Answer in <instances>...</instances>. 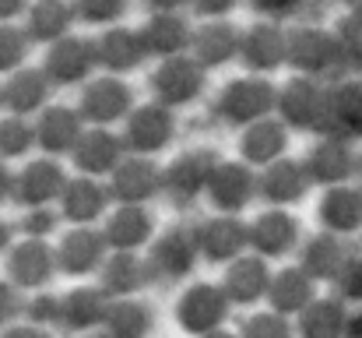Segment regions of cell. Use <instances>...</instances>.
<instances>
[{
	"label": "cell",
	"mask_w": 362,
	"mask_h": 338,
	"mask_svg": "<svg viewBox=\"0 0 362 338\" xmlns=\"http://www.w3.org/2000/svg\"><path fill=\"white\" fill-rule=\"evenodd\" d=\"M338 39H341V53L362 64V14H352V18L345 21V28H341Z\"/></svg>",
	"instance_id": "cell-22"
},
{
	"label": "cell",
	"mask_w": 362,
	"mask_h": 338,
	"mask_svg": "<svg viewBox=\"0 0 362 338\" xmlns=\"http://www.w3.org/2000/svg\"><path fill=\"white\" fill-rule=\"evenodd\" d=\"M78 18L88 25H113L127 11V0H74Z\"/></svg>",
	"instance_id": "cell-14"
},
{
	"label": "cell",
	"mask_w": 362,
	"mask_h": 338,
	"mask_svg": "<svg viewBox=\"0 0 362 338\" xmlns=\"http://www.w3.org/2000/svg\"><path fill=\"white\" fill-rule=\"evenodd\" d=\"M4 240H7V229H4V225H0V243H4Z\"/></svg>",
	"instance_id": "cell-36"
},
{
	"label": "cell",
	"mask_w": 362,
	"mask_h": 338,
	"mask_svg": "<svg viewBox=\"0 0 362 338\" xmlns=\"http://www.w3.org/2000/svg\"><path fill=\"white\" fill-rule=\"evenodd\" d=\"M0 194H4V176H0Z\"/></svg>",
	"instance_id": "cell-37"
},
{
	"label": "cell",
	"mask_w": 362,
	"mask_h": 338,
	"mask_svg": "<svg viewBox=\"0 0 362 338\" xmlns=\"http://www.w3.org/2000/svg\"><path fill=\"white\" fill-rule=\"evenodd\" d=\"M148 53V43L141 32H130V28H110L99 43V60L113 71H127L134 64H141V57Z\"/></svg>",
	"instance_id": "cell-7"
},
{
	"label": "cell",
	"mask_w": 362,
	"mask_h": 338,
	"mask_svg": "<svg viewBox=\"0 0 362 338\" xmlns=\"http://www.w3.org/2000/svg\"><path fill=\"white\" fill-rule=\"evenodd\" d=\"M74 18H78V7L67 0H32L25 32L28 39H39V43H60L67 39V28Z\"/></svg>",
	"instance_id": "cell-2"
},
{
	"label": "cell",
	"mask_w": 362,
	"mask_h": 338,
	"mask_svg": "<svg viewBox=\"0 0 362 338\" xmlns=\"http://www.w3.org/2000/svg\"><path fill=\"white\" fill-rule=\"evenodd\" d=\"M25 141H28V134H25L18 123H11V127L0 130V148H4V152H21Z\"/></svg>",
	"instance_id": "cell-30"
},
{
	"label": "cell",
	"mask_w": 362,
	"mask_h": 338,
	"mask_svg": "<svg viewBox=\"0 0 362 338\" xmlns=\"http://www.w3.org/2000/svg\"><path fill=\"white\" fill-rule=\"evenodd\" d=\"M349 289H352L356 296H362V264L352 268V275H349Z\"/></svg>",
	"instance_id": "cell-34"
},
{
	"label": "cell",
	"mask_w": 362,
	"mask_h": 338,
	"mask_svg": "<svg viewBox=\"0 0 362 338\" xmlns=\"http://www.w3.org/2000/svg\"><path fill=\"white\" fill-rule=\"evenodd\" d=\"M313 173H317L320 180H341V176H349V173H352V155H349L345 141L324 145V148L317 152V159H313Z\"/></svg>",
	"instance_id": "cell-12"
},
{
	"label": "cell",
	"mask_w": 362,
	"mask_h": 338,
	"mask_svg": "<svg viewBox=\"0 0 362 338\" xmlns=\"http://www.w3.org/2000/svg\"><path fill=\"white\" fill-rule=\"evenodd\" d=\"M246 176H243L240 169H233V173H226L222 180H218V187H215V198L222 201V205H243V198H246Z\"/></svg>",
	"instance_id": "cell-18"
},
{
	"label": "cell",
	"mask_w": 362,
	"mask_h": 338,
	"mask_svg": "<svg viewBox=\"0 0 362 338\" xmlns=\"http://www.w3.org/2000/svg\"><path fill=\"white\" fill-rule=\"evenodd\" d=\"M99 57V46L85 43V39H60L53 46V57H49V74L57 81H78Z\"/></svg>",
	"instance_id": "cell-6"
},
{
	"label": "cell",
	"mask_w": 362,
	"mask_h": 338,
	"mask_svg": "<svg viewBox=\"0 0 362 338\" xmlns=\"http://www.w3.org/2000/svg\"><path fill=\"white\" fill-rule=\"evenodd\" d=\"M324 123L338 137H362V85H345L327 96Z\"/></svg>",
	"instance_id": "cell-3"
},
{
	"label": "cell",
	"mask_w": 362,
	"mask_h": 338,
	"mask_svg": "<svg viewBox=\"0 0 362 338\" xmlns=\"http://www.w3.org/2000/svg\"><path fill=\"white\" fill-rule=\"evenodd\" d=\"M46 134V145L49 148H64L71 137H74V116H67V113H53L49 120H46V127H42Z\"/></svg>",
	"instance_id": "cell-17"
},
{
	"label": "cell",
	"mask_w": 362,
	"mask_h": 338,
	"mask_svg": "<svg viewBox=\"0 0 362 338\" xmlns=\"http://www.w3.org/2000/svg\"><path fill=\"white\" fill-rule=\"evenodd\" d=\"M165 130H169V120L162 116L158 110L144 113V116H137V123H134V145H141V148H158L162 141H165Z\"/></svg>",
	"instance_id": "cell-15"
},
{
	"label": "cell",
	"mask_w": 362,
	"mask_h": 338,
	"mask_svg": "<svg viewBox=\"0 0 362 338\" xmlns=\"http://www.w3.org/2000/svg\"><path fill=\"white\" fill-rule=\"evenodd\" d=\"M260 240L267 243V250H281L292 240V225L285 222V219H267V222L260 225Z\"/></svg>",
	"instance_id": "cell-24"
},
{
	"label": "cell",
	"mask_w": 362,
	"mask_h": 338,
	"mask_svg": "<svg viewBox=\"0 0 362 338\" xmlns=\"http://www.w3.org/2000/svg\"><path fill=\"white\" fill-rule=\"evenodd\" d=\"M240 53L253 67H274V64H281L288 57V35L278 25H253L243 35Z\"/></svg>",
	"instance_id": "cell-4"
},
{
	"label": "cell",
	"mask_w": 362,
	"mask_h": 338,
	"mask_svg": "<svg viewBox=\"0 0 362 338\" xmlns=\"http://www.w3.org/2000/svg\"><path fill=\"white\" fill-rule=\"evenodd\" d=\"M288 57H292V64H299L310 74L331 71L334 64L345 60L341 39L324 28H299L296 35H288Z\"/></svg>",
	"instance_id": "cell-1"
},
{
	"label": "cell",
	"mask_w": 362,
	"mask_h": 338,
	"mask_svg": "<svg viewBox=\"0 0 362 338\" xmlns=\"http://www.w3.org/2000/svg\"><path fill=\"white\" fill-rule=\"evenodd\" d=\"M28 50V32L14 28V25H0V71L14 67Z\"/></svg>",
	"instance_id": "cell-16"
},
{
	"label": "cell",
	"mask_w": 362,
	"mask_h": 338,
	"mask_svg": "<svg viewBox=\"0 0 362 338\" xmlns=\"http://www.w3.org/2000/svg\"><path fill=\"white\" fill-rule=\"evenodd\" d=\"M194 50L204 64H226L233 53L243 50V35L226 21H211L201 32H194Z\"/></svg>",
	"instance_id": "cell-8"
},
{
	"label": "cell",
	"mask_w": 362,
	"mask_h": 338,
	"mask_svg": "<svg viewBox=\"0 0 362 338\" xmlns=\"http://www.w3.org/2000/svg\"><path fill=\"white\" fill-rule=\"evenodd\" d=\"M95 208H99V194H95V191L78 187V191L71 194V212H74V215H92Z\"/></svg>",
	"instance_id": "cell-28"
},
{
	"label": "cell",
	"mask_w": 362,
	"mask_h": 338,
	"mask_svg": "<svg viewBox=\"0 0 362 338\" xmlns=\"http://www.w3.org/2000/svg\"><path fill=\"white\" fill-rule=\"evenodd\" d=\"M158 92L169 99V103H187L197 96L201 89V74H197V64L190 60H169L162 71H158Z\"/></svg>",
	"instance_id": "cell-9"
},
{
	"label": "cell",
	"mask_w": 362,
	"mask_h": 338,
	"mask_svg": "<svg viewBox=\"0 0 362 338\" xmlns=\"http://www.w3.org/2000/svg\"><path fill=\"white\" fill-rule=\"evenodd\" d=\"M42 96H46V85H42V78H32V74L18 78V85H14V92H11V99H14L21 110L39 106V99H42Z\"/></svg>",
	"instance_id": "cell-20"
},
{
	"label": "cell",
	"mask_w": 362,
	"mask_h": 338,
	"mask_svg": "<svg viewBox=\"0 0 362 338\" xmlns=\"http://www.w3.org/2000/svg\"><path fill=\"white\" fill-rule=\"evenodd\" d=\"M236 4H240V0H190V7H194L197 14H204V18H222V14H229Z\"/></svg>",
	"instance_id": "cell-29"
},
{
	"label": "cell",
	"mask_w": 362,
	"mask_h": 338,
	"mask_svg": "<svg viewBox=\"0 0 362 338\" xmlns=\"http://www.w3.org/2000/svg\"><path fill=\"white\" fill-rule=\"evenodd\" d=\"M204 184V166L197 159H187L180 169H176V187L180 191H197Z\"/></svg>",
	"instance_id": "cell-26"
},
{
	"label": "cell",
	"mask_w": 362,
	"mask_h": 338,
	"mask_svg": "<svg viewBox=\"0 0 362 338\" xmlns=\"http://www.w3.org/2000/svg\"><path fill=\"white\" fill-rule=\"evenodd\" d=\"M110 159H113V145H110L106 137L92 141V145L81 152V162H85V166H92V169H106V166H110Z\"/></svg>",
	"instance_id": "cell-25"
},
{
	"label": "cell",
	"mask_w": 362,
	"mask_h": 338,
	"mask_svg": "<svg viewBox=\"0 0 362 338\" xmlns=\"http://www.w3.org/2000/svg\"><path fill=\"white\" fill-rule=\"evenodd\" d=\"M324 219H327L331 229H338V232L359 229L362 225V194L359 191H334V194L324 201Z\"/></svg>",
	"instance_id": "cell-11"
},
{
	"label": "cell",
	"mask_w": 362,
	"mask_h": 338,
	"mask_svg": "<svg viewBox=\"0 0 362 338\" xmlns=\"http://www.w3.org/2000/svg\"><path fill=\"white\" fill-rule=\"evenodd\" d=\"M123 106H127V89L123 85H99V89H92L88 92V110H92V116H99V120H110V116H117V113H123Z\"/></svg>",
	"instance_id": "cell-13"
},
{
	"label": "cell",
	"mask_w": 362,
	"mask_h": 338,
	"mask_svg": "<svg viewBox=\"0 0 362 338\" xmlns=\"http://www.w3.org/2000/svg\"><path fill=\"white\" fill-rule=\"evenodd\" d=\"M123 191L130 194V198H141L144 191H151V173H144V169H130V173H123L120 176Z\"/></svg>",
	"instance_id": "cell-27"
},
{
	"label": "cell",
	"mask_w": 362,
	"mask_h": 338,
	"mask_svg": "<svg viewBox=\"0 0 362 338\" xmlns=\"http://www.w3.org/2000/svg\"><path fill=\"white\" fill-rule=\"evenodd\" d=\"M141 232H144V222H141L137 215H123L120 222H117V236H120V240H137Z\"/></svg>",
	"instance_id": "cell-32"
},
{
	"label": "cell",
	"mask_w": 362,
	"mask_h": 338,
	"mask_svg": "<svg viewBox=\"0 0 362 338\" xmlns=\"http://www.w3.org/2000/svg\"><path fill=\"white\" fill-rule=\"evenodd\" d=\"M352 338H362V317L356 321V325H352Z\"/></svg>",
	"instance_id": "cell-35"
},
{
	"label": "cell",
	"mask_w": 362,
	"mask_h": 338,
	"mask_svg": "<svg viewBox=\"0 0 362 338\" xmlns=\"http://www.w3.org/2000/svg\"><path fill=\"white\" fill-rule=\"evenodd\" d=\"M141 35H144V43H148L151 53H169V57L176 50H183L187 43H194V32H190V25H187V18L180 11H173V14H151Z\"/></svg>",
	"instance_id": "cell-5"
},
{
	"label": "cell",
	"mask_w": 362,
	"mask_h": 338,
	"mask_svg": "<svg viewBox=\"0 0 362 338\" xmlns=\"http://www.w3.org/2000/svg\"><path fill=\"white\" fill-rule=\"evenodd\" d=\"M28 7H32V0H0V25H7L18 14H28Z\"/></svg>",
	"instance_id": "cell-31"
},
{
	"label": "cell",
	"mask_w": 362,
	"mask_h": 338,
	"mask_svg": "<svg viewBox=\"0 0 362 338\" xmlns=\"http://www.w3.org/2000/svg\"><path fill=\"white\" fill-rule=\"evenodd\" d=\"M267 187H271V198L288 201V198H299V191H303V176H299L296 169H278V173L267 180Z\"/></svg>",
	"instance_id": "cell-19"
},
{
	"label": "cell",
	"mask_w": 362,
	"mask_h": 338,
	"mask_svg": "<svg viewBox=\"0 0 362 338\" xmlns=\"http://www.w3.org/2000/svg\"><path fill=\"white\" fill-rule=\"evenodd\" d=\"M53 187H57V173L53 169H32L28 180H25V198L28 201H42V198L53 194Z\"/></svg>",
	"instance_id": "cell-21"
},
{
	"label": "cell",
	"mask_w": 362,
	"mask_h": 338,
	"mask_svg": "<svg viewBox=\"0 0 362 338\" xmlns=\"http://www.w3.org/2000/svg\"><path fill=\"white\" fill-rule=\"evenodd\" d=\"M155 14H173V11H183V7H190V0H144Z\"/></svg>",
	"instance_id": "cell-33"
},
{
	"label": "cell",
	"mask_w": 362,
	"mask_h": 338,
	"mask_svg": "<svg viewBox=\"0 0 362 338\" xmlns=\"http://www.w3.org/2000/svg\"><path fill=\"white\" fill-rule=\"evenodd\" d=\"M271 103V89L267 85H253V81H243V85H233L222 99V113L229 120H250L257 113L267 110Z\"/></svg>",
	"instance_id": "cell-10"
},
{
	"label": "cell",
	"mask_w": 362,
	"mask_h": 338,
	"mask_svg": "<svg viewBox=\"0 0 362 338\" xmlns=\"http://www.w3.org/2000/svg\"><path fill=\"white\" fill-rule=\"evenodd\" d=\"M278 145H281V134H278L274 127H257V134L250 137V155L267 159V155L278 152Z\"/></svg>",
	"instance_id": "cell-23"
}]
</instances>
